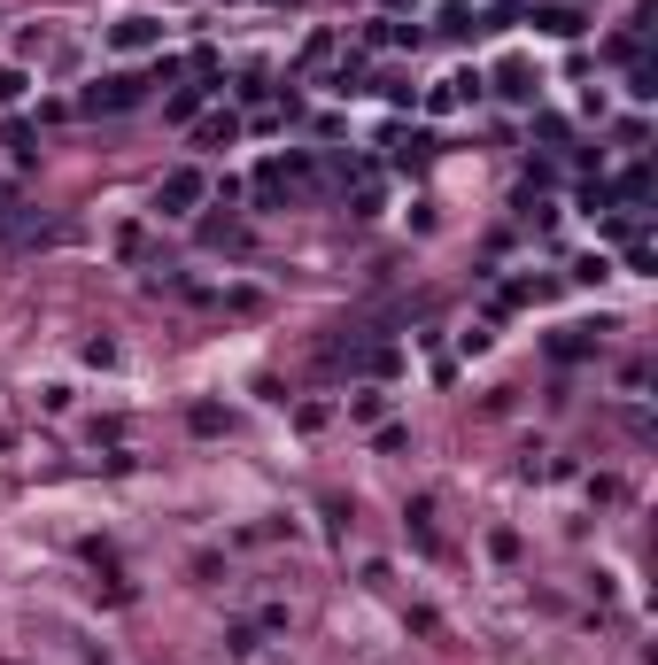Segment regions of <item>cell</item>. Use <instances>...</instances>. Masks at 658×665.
I'll return each mask as SVG.
<instances>
[{"mask_svg":"<svg viewBox=\"0 0 658 665\" xmlns=\"http://www.w3.org/2000/svg\"><path fill=\"white\" fill-rule=\"evenodd\" d=\"M194 202H202V171H171V178H163V194H155L163 217H186Z\"/></svg>","mask_w":658,"mask_h":665,"instance_id":"1","label":"cell"},{"mask_svg":"<svg viewBox=\"0 0 658 665\" xmlns=\"http://www.w3.org/2000/svg\"><path fill=\"white\" fill-rule=\"evenodd\" d=\"M140 93H148V78H109V86L86 93V109H93V116H101V109H132Z\"/></svg>","mask_w":658,"mask_h":665,"instance_id":"2","label":"cell"},{"mask_svg":"<svg viewBox=\"0 0 658 665\" xmlns=\"http://www.w3.org/2000/svg\"><path fill=\"white\" fill-rule=\"evenodd\" d=\"M109 39H117V47H155V39H163V24H155V16H124Z\"/></svg>","mask_w":658,"mask_h":665,"instance_id":"3","label":"cell"},{"mask_svg":"<svg viewBox=\"0 0 658 665\" xmlns=\"http://www.w3.org/2000/svg\"><path fill=\"white\" fill-rule=\"evenodd\" d=\"M535 24H542V31H558V39H573V31H581V16H573V8H542Z\"/></svg>","mask_w":658,"mask_h":665,"instance_id":"4","label":"cell"},{"mask_svg":"<svg viewBox=\"0 0 658 665\" xmlns=\"http://www.w3.org/2000/svg\"><path fill=\"white\" fill-rule=\"evenodd\" d=\"M16 93H24V70H0V109H8Z\"/></svg>","mask_w":658,"mask_h":665,"instance_id":"5","label":"cell"}]
</instances>
